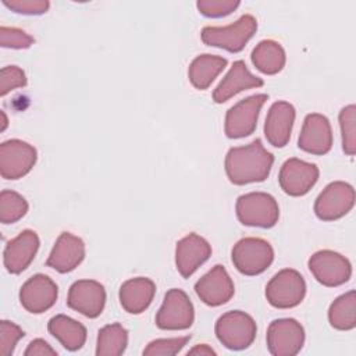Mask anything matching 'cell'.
<instances>
[{"label": "cell", "instance_id": "6da1fadb", "mask_svg": "<svg viewBox=\"0 0 356 356\" xmlns=\"http://www.w3.org/2000/svg\"><path fill=\"white\" fill-rule=\"evenodd\" d=\"M274 156L260 139L249 145L231 147L225 156V172L234 185H246L264 181L271 171Z\"/></svg>", "mask_w": 356, "mask_h": 356}, {"label": "cell", "instance_id": "7a4b0ae2", "mask_svg": "<svg viewBox=\"0 0 356 356\" xmlns=\"http://www.w3.org/2000/svg\"><path fill=\"white\" fill-rule=\"evenodd\" d=\"M257 31V21L253 15L245 14L227 26H204L202 40L211 47L224 49L229 53H239Z\"/></svg>", "mask_w": 356, "mask_h": 356}, {"label": "cell", "instance_id": "3957f363", "mask_svg": "<svg viewBox=\"0 0 356 356\" xmlns=\"http://www.w3.org/2000/svg\"><path fill=\"white\" fill-rule=\"evenodd\" d=\"M238 220L248 227L271 228L280 217V207L274 196L266 192L241 195L235 204Z\"/></svg>", "mask_w": 356, "mask_h": 356}, {"label": "cell", "instance_id": "277c9868", "mask_svg": "<svg viewBox=\"0 0 356 356\" xmlns=\"http://www.w3.org/2000/svg\"><path fill=\"white\" fill-rule=\"evenodd\" d=\"M217 339L231 350H242L249 348L256 338V323L252 316L241 310L224 313L216 321Z\"/></svg>", "mask_w": 356, "mask_h": 356}, {"label": "cell", "instance_id": "5b68a950", "mask_svg": "<svg viewBox=\"0 0 356 356\" xmlns=\"http://www.w3.org/2000/svg\"><path fill=\"white\" fill-rule=\"evenodd\" d=\"M231 259L234 267L241 274L257 275L271 266L274 260V250L266 239L248 236L239 239L234 245Z\"/></svg>", "mask_w": 356, "mask_h": 356}, {"label": "cell", "instance_id": "8992f818", "mask_svg": "<svg viewBox=\"0 0 356 356\" xmlns=\"http://www.w3.org/2000/svg\"><path fill=\"white\" fill-rule=\"evenodd\" d=\"M306 295V282L300 273L292 268L278 271L266 286L268 303L277 309L298 306Z\"/></svg>", "mask_w": 356, "mask_h": 356}, {"label": "cell", "instance_id": "52a82bcc", "mask_svg": "<svg viewBox=\"0 0 356 356\" xmlns=\"http://www.w3.org/2000/svg\"><path fill=\"white\" fill-rule=\"evenodd\" d=\"M266 93L252 95L234 104L225 114L224 132L229 139L249 136L254 132L257 118L263 104L267 102Z\"/></svg>", "mask_w": 356, "mask_h": 356}, {"label": "cell", "instance_id": "ba28073f", "mask_svg": "<svg viewBox=\"0 0 356 356\" xmlns=\"http://www.w3.org/2000/svg\"><path fill=\"white\" fill-rule=\"evenodd\" d=\"M195 310L189 296L178 288L170 289L156 314V325L160 330H186L193 324Z\"/></svg>", "mask_w": 356, "mask_h": 356}, {"label": "cell", "instance_id": "9c48e42d", "mask_svg": "<svg viewBox=\"0 0 356 356\" xmlns=\"http://www.w3.org/2000/svg\"><path fill=\"white\" fill-rule=\"evenodd\" d=\"M307 266L313 277L324 286H339L352 275L350 261L341 253L328 249L313 253Z\"/></svg>", "mask_w": 356, "mask_h": 356}, {"label": "cell", "instance_id": "30bf717a", "mask_svg": "<svg viewBox=\"0 0 356 356\" xmlns=\"http://www.w3.org/2000/svg\"><path fill=\"white\" fill-rule=\"evenodd\" d=\"M355 204V189L350 184L335 181L328 184L314 202V213L323 221H334L348 214Z\"/></svg>", "mask_w": 356, "mask_h": 356}, {"label": "cell", "instance_id": "8fae6325", "mask_svg": "<svg viewBox=\"0 0 356 356\" xmlns=\"http://www.w3.org/2000/svg\"><path fill=\"white\" fill-rule=\"evenodd\" d=\"M267 348L273 356H293L305 343V330L295 318H277L267 328Z\"/></svg>", "mask_w": 356, "mask_h": 356}, {"label": "cell", "instance_id": "7c38bea8", "mask_svg": "<svg viewBox=\"0 0 356 356\" xmlns=\"http://www.w3.org/2000/svg\"><path fill=\"white\" fill-rule=\"evenodd\" d=\"M38 159L36 149L28 142L10 139L0 145V174L4 179H18L26 175Z\"/></svg>", "mask_w": 356, "mask_h": 356}, {"label": "cell", "instance_id": "4fadbf2b", "mask_svg": "<svg viewBox=\"0 0 356 356\" xmlns=\"http://www.w3.org/2000/svg\"><path fill=\"white\" fill-rule=\"evenodd\" d=\"M318 175L320 171L316 164L292 157L281 165L278 182L286 195L303 196L316 185Z\"/></svg>", "mask_w": 356, "mask_h": 356}, {"label": "cell", "instance_id": "5bb4252c", "mask_svg": "<svg viewBox=\"0 0 356 356\" xmlns=\"http://www.w3.org/2000/svg\"><path fill=\"white\" fill-rule=\"evenodd\" d=\"M67 305L85 317L96 318L104 309L106 289L95 280H78L70 286Z\"/></svg>", "mask_w": 356, "mask_h": 356}, {"label": "cell", "instance_id": "9a60e30c", "mask_svg": "<svg viewBox=\"0 0 356 356\" xmlns=\"http://www.w3.org/2000/svg\"><path fill=\"white\" fill-rule=\"evenodd\" d=\"M58 296V288L56 282L44 275L35 274L19 289V302L22 307L33 314H40L56 303Z\"/></svg>", "mask_w": 356, "mask_h": 356}, {"label": "cell", "instance_id": "2e32d148", "mask_svg": "<svg viewBox=\"0 0 356 356\" xmlns=\"http://www.w3.org/2000/svg\"><path fill=\"white\" fill-rule=\"evenodd\" d=\"M195 292L204 305L216 307L227 303L234 296L235 288L227 270L221 264H216L196 281Z\"/></svg>", "mask_w": 356, "mask_h": 356}, {"label": "cell", "instance_id": "e0dca14e", "mask_svg": "<svg viewBox=\"0 0 356 356\" xmlns=\"http://www.w3.org/2000/svg\"><path fill=\"white\" fill-rule=\"evenodd\" d=\"M298 146L303 152L316 156L328 153L332 147V131L328 118L318 113L307 114L302 125Z\"/></svg>", "mask_w": 356, "mask_h": 356}, {"label": "cell", "instance_id": "ac0fdd59", "mask_svg": "<svg viewBox=\"0 0 356 356\" xmlns=\"http://www.w3.org/2000/svg\"><path fill=\"white\" fill-rule=\"evenodd\" d=\"M210 256V243L195 232L188 234L177 242L175 266L184 278H189Z\"/></svg>", "mask_w": 356, "mask_h": 356}, {"label": "cell", "instance_id": "d6986e66", "mask_svg": "<svg viewBox=\"0 0 356 356\" xmlns=\"http://www.w3.org/2000/svg\"><path fill=\"white\" fill-rule=\"evenodd\" d=\"M39 236L32 229L21 231L7 242L3 253L4 267L11 274H19L32 263L39 249Z\"/></svg>", "mask_w": 356, "mask_h": 356}, {"label": "cell", "instance_id": "ffe728a7", "mask_svg": "<svg viewBox=\"0 0 356 356\" xmlns=\"http://www.w3.org/2000/svg\"><path fill=\"white\" fill-rule=\"evenodd\" d=\"M83 257V241L71 232H61L46 260V266L65 274L76 268L82 263Z\"/></svg>", "mask_w": 356, "mask_h": 356}, {"label": "cell", "instance_id": "44dd1931", "mask_svg": "<svg viewBox=\"0 0 356 356\" xmlns=\"http://www.w3.org/2000/svg\"><path fill=\"white\" fill-rule=\"evenodd\" d=\"M295 115V107L288 102L280 100L271 104L264 122V135L270 145L284 147L289 142Z\"/></svg>", "mask_w": 356, "mask_h": 356}, {"label": "cell", "instance_id": "7402d4cb", "mask_svg": "<svg viewBox=\"0 0 356 356\" xmlns=\"http://www.w3.org/2000/svg\"><path fill=\"white\" fill-rule=\"evenodd\" d=\"M263 85H264L263 79L253 75L248 70L245 61L238 60L232 64L229 71L225 74V76L221 79V82L214 89L213 100L216 103H224L242 90L252 89V88H260Z\"/></svg>", "mask_w": 356, "mask_h": 356}, {"label": "cell", "instance_id": "603a6c76", "mask_svg": "<svg viewBox=\"0 0 356 356\" xmlns=\"http://www.w3.org/2000/svg\"><path fill=\"white\" fill-rule=\"evenodd\" d=\"M156 293V284L146 277H135L127 280L118 292L120 303L122 309L131 314H139L145 312Z\"/></svg>", "mask_w": 356, "mask_h": 356}, {"label": "cell", "instance_id": "cb8c5ba5", "mask_svg": "<svg viewBox=\"0 0 356 356\" xmlns=\"http://www.w3.org/2000/svg\"><path fill=\"white\" fill-rule=\"evenodd\" d=\"M49 332L71 352L79 350L86 342V328L79 321L65 316L57 314L47 323Z\"/></svg>", "mask_w": 356, "mask_h": 356}, {"label": "cell", "instance_id": "d4e9b609", "mask_svg": "<svg viewBox=\"0 0 356 356\" xmlns=\"http://www.w3.org/2000/svg\"><path fill=\"white\" fill-rule=\"evenodd\" d=\"M228 61L224 57L214 54L197 56L188 68V76L191 83L200 90L207 89L220 72L224 71Z\"/></svg>", "mask_w": 356, "mask_h": 356}, {"label": "cell", "instance_id": "484cf974", "mask_svg": "<svg viewBox=\"0 0 356 356\" xmlns=\"http://www.w3.org/2000/svg\"><path fill=\"white\" fill-rule=\"evenodd\" d=\"M285 61V50L278 42L271 39L261 40L252 51L253 65L266 75L278 74L284 68Z\"/></svg>", "mask_w": 356, "mask_h": 356}, {"label": "cell", "instance_id": "4316f807", "mask_svg": "<svg viewBox=\"0 0 356 356\" xmlns=\"http://www.w3.org/2000/svg\"><path fill=\"white\" fill-rule=\"evenodd\" d=\"M331 327L339 331H349L356 327V292L352 289L338 296L328 309Z\"/></svg>", "mask_w": 356, "mask_h": 356}, {"label": "cell", "instance_id": "83f0119b", "mask_svg": "<svg viewBox=\"0 0 356 356\" xmlns=\"http://www.w3.org/2000/svg\"><path fill=\"white\" fill-rule=\"evenodd\" d=\"M128 345V331L120 324H107L97 332L96 355L97 356H120Z\"/></svg>", "mask_w": 356, "mask_h": 356}, {"label": "cell", "instance_id": "f1b7e54d", "mask_svg": "<svg viewBox=\"0 0 356 356\" xmlns=\"http://www.w3.org/2000/svg\"><path fill=\"white\" fill-rule=\"evenodd\" d=\"M28 211V202L22 195L4 189L0 193V221L13 224L21 220Z\"/></svg>", "mask_w": 356, "mask_h": 356}, {"label": "cell", "instance_id": "f546056e", "mask_svg": "<svg viewBox=\"0 0 356 356\" xmlns=\"http://www.w3.org/2000/svg\"><path fill=\"white\" fill-rule=\"evenodd\" d=\"M339 127L342 134V149L348 156L356 153V107L345 106L339 111Z\"/></svg>", "mask_w": 356, "mask_h": 356}, {"label": "cell", "instance_id": "4dcf8cb0", "mask_svg": "<svg viewBox=\"0 0 356 356\" xmlns=\"http://www.w3.org/2000/svg\"><path fill=\"white\" fill-rule=\"evenodd\" d=\"M189 339H191V335L154 339L149 342L147 346L143 349V355L145 356H172L179 353Z\"/></svg>", "mask_w": 356, "mask_h": 356}, {"label": "cell", "instance_id": "1f68e13d", "mask_svg": "<svg viewBox=\"0 0 356 356\" xmlns=\"http://www.w3.org/2000/svg\"><path fill=\"white\" fill-rule=\"evenodd\" d=\"M25 332L13 321L3 320L0 323V353L1 356L13 355L17 342L24 338Z\"/></svg>", "mask_w": 356, "mask_h": 356}, {"label": "cell", "instance_id": "d6a6232c", "mask_svg": "<svg viewBox=\"0 0 356 356\" xmlns=\"http://www.w3.org/2000/svg\"><path fill=\"white\" fill-rule=\"evenodd\" d=\"M238 0H199L196 7L199 13L209 18H220L231 14L239 7Z\"/></svg>", "mask_w": 356, "mask_h": 356}, {"label": "cell", "instance_id": "836d02e7", "mask_svg": "<svg viewBox=\"0 0 356 356\" xmlns=\"http://www.w3.org/2000/svg\"><path fill=\"white\" fill-rule=\"evenodd\" d=\"M26 75L24 70L17 65L3 67L0 71V95L6 96L11 90L24 88L26 85Z\"/></svg>", "mask_w": 356, "mask_h": 356}, {"label": "cell", "instance_id": "e575fe53", "mask_svg": "<svg viewBox=\"0 0 356 356\" xmlns=\"http://www.w3.org/2000/svg\"><path fill=\"white\" fill-rule=\"evenodd\" d=\"M0 44L7 49H28L33 44V38L18 28H0Z\"/></svg>", "mask_w": 356, "mask_h": 356}, {"label": "cell", "instance_id": "d590c367", "mask_svg": "<svg viewBox=\"0 0 356 356\" xmlns=\"http://www.w3.org/2000/svg\"><path fill=\"white\" fill-rule=\"evenodd\" d=\"M3 4L11 11L25 15H40L50 7L47 0H3Z\"/></svg>", "mask_w": 356, "mask_h": 356}, {"label": "cell", "instance_id": "8d00e7d4", "mask_svg": "<svg viewBox=\"0 0 356 356\" xmlns=\"http://www.w3.org/2000/svg\"><path fill=\"white\" fill-rule=\"evenodd\" d=\"M25 356H46V355H57V350L53 349L44 339L42 338H36L33 341L29 342V345L26 346Z\"/></svg>", "mask_w": 356, "mask_h": 356}, {"label": "cell", "instance_id": "74e56055", "mask_svg": "<svg viewBox=\"0 0 356 356\" xmlns=\"http://www.w3.org/2000/svg\"><path fill=\"white\" fill-rule=\"evenodd\" d=\"M186 355H216V350L211 349L209 345L202 343V345H196L195 348L188 350Z\"/></svg>", "mask_w": 356, "mask_h": 356}, {"label": "cell", "instance_id": "f35d334b", "mask_svg": "<svg viewBox=\"0 0 356 356\" xmlns=\"http://www.w3.org/2000/svg\"><path fill=\"white\" fill-rule=\"evenodd\" d=\"M1 118H3V124H1V131H4L7 128V117H6V113L1 111Z\"/></svg>", "mask_w": 356, "mask_h": 356}]
</instances>
